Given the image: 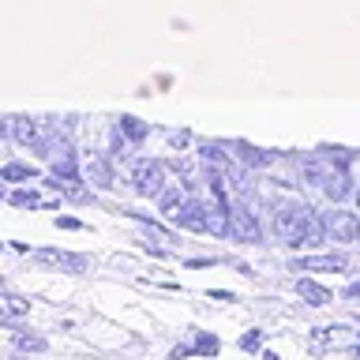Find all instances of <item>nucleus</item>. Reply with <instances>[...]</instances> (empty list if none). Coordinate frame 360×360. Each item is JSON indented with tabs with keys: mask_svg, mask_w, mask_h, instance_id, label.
<instances>
[{
	"mask_svg": "<svg viewBox=\"0 0 360 360\" xmlns=\"http://www.w3.org/2000/svg\"><path fill=\"white\" fill-rule=\"evenodd\" d=\"M274 233L281 244L289 248H308V244H319L326 236V218L315 214V207L300 199H289V202H278L274 207Z\"/></svg>",
	"mask_w": 360,
	"mask_h": 360,
	"instance_id": "nucleus-1",
	"label": "nucleus"
},
{
	"mask_svg": "<svg viewBox=\"0 0 360 360\" xmlns=\"http://www.w3.org/2000/svg\"><path fill=\"white\" fill-rule=\"evenodd\" d=\"M128 180H131V191L143 199H162L165 184V165L158 158H135L131 169H128Z\"/></svg>",
	"mask_w": 360,
	"mask_h": 360,
	"instance_id": "nucleus-2",
	"label": "nucleus"
},
{
	"mask_svg": "<svg viewBox=\"0 0 360 360\" xmlns=\"http://www.w3.org/2000/svg\"><path fill=\"white\" fill-rule=\"evenodd\" d=\"M326 236L342 244H356L360 240V214L356 210H330L326 214Z\"/></svg>",
	"mask_w": 360,
	"mask_h": 360,
	"instance_id": "nucleus-3",
	"label": "nucleus"
},
{
	"mask_svg": "<svg viewBox=\"0 0 360 360\" xmlns=\"http://www.w3.org/2000/svg\"><path fill=\"white\" fill-rule=\"evenodd\" d=\"M19 248V244H15ZM19 252H27L34 263H45V266H56V270H68V274H79V270H86V259L83 255H72V252H56V248H19Z\"/></svg>",
	"mask_w": 360,
	"mask_h": 360,
	"instance_id": "nucleus-4",
	"label": "nucleus"
},
{
	"mask_svg": "<svg viewBox=\"0 0 360 360\" xmlns=\"http://www.w3.org/2000/svg\"><path fill=\"white\" fill-rule=\"evenodd\" d=\"M229 233L236 236V240H244V244H259V236H263L255 214L248 210L244 202H233V207H229Z\"/></svg>",
	"mask_w": 360,
	"mask_h": 360,
	"instance_id": "nucleus-5",
	"label": "nucleus"
},
{
	"mask_svg": "<svg viewBox=\"0 0 360 360\" xmlns=\"http://www.w3.org/2000/svg\"><path fill=\"white\" fill-rule=\"evenodd\" d=\"M83 176H86V184H94L101 191H109L112 184H117V176H112V162L105 154H98V150H86L83 158Z\"/></svg>",
	"mask_w": 360,
	"mask_h": 360,
	"instance_id": "nucleus-6",
	"label": "nucleus"
},
{
	"mask_svg": "<svg viewBox=\"0 0 360 360\" xmlns=\"http://www.w3.org/2000/svg\"><path fill=\"white\" fill-rule=\"evenodd\" d=\"M297 169H300V184H311V188H323V184H326V176L334 173V165L326 162L323 154L300 158V162H297Z\"/></svg>",
	"mask_w": 360,
	"mask_h": 360,
	"instance_id": "nucleus-7",
	"label": "nucleus"
},
{
	"mask_svg": "<svg viewBox=\"0 0 360 360\" xmlns=\"http://www.w3.org/2000/svg\"><path fill=\"white\" fill-rule=\"evenodd\" d=\"M225 146L233 150L236 165H248V169H266L270 162H274V154H270V150H259V146L244 143V139H233V143H225Z\"/></svg>",
	"mask_w": 360,
	"mask_h": 360,
	"instance_id": "nucleus-8",
	"label": "nucleus"
},
{
	"mask_svg": "<svg viewBox=\"0 0 360 360\" xmlns=\"http://www.w3.org/2000/svg\"><path fill=\"white\" fill-rule=\"evenodd\" d=\"M292 270H349V255L342 252H323V255H304L289 263Z\"/></svg>",
	"mask_w": 360,
	"mask_h": 360,
	"instance_id": "nucleus-9",
	"label": "nucleus"
},
{
	"mask_svg": "<svg viewBox=\"0 0 360 360\" xmlns=\"http://www.w3.org/2000/svg\"><path fill=\"white\" fill-rule=\"evenodd\" d=\"M221 146H225V143H207V139H199V143H195V158H199V162H210V165L225 169V173H233L236 158H233V154H225Z\"/></svg>",
	"mask_w": 360,
	"mask_h": 360,
	"instance_id": "nucleus-10",
	"label": "nucleus"
},
{
	"mask_svg": "<svg viewBox=\"0 0 360 360\" xmlns=\"http://www.w3.org/2000/svg\"><path fill=\"white\" fill-rule=\"evenodd\" d=\"M356 191V184L349 180V173H342V169H334L330 176H326V184H323V195L330 199V202H342V199H349Z\"/></svg>",
	"mask_w": 360,
	"mask_h": 360,
	"instance_id": "nucleus-11",
	"label": "nucleus"
},
{
	"mask_svg": "<svg viewBox=\"0 0 360 360\" xmlns=\"http://www.w3.org/2000/svg\"><path fill=\"white\" fill-rule=\"evenodd\" d=\"M297 297L304 304H311V308H323V304H330V289H323L319 281H311V278H300L297 281Z\"/></svg>",
	"mask_w": 360,
	"mask_h": 360,
	"instance_id": "nucleus-12",
	"label": "nucleus"
},
{
	"mask_svg": "<svg viewBox=\"0 0 360 360\" xmlns=\"http://www.w3.org/2000/svg\"><path fill=\"white\" fill-rule=\"evenodd\" d=\"M41 173L27 162H4V169H0V180H8V184H30V180H38Z\"/></svg>",
	"mask_w": 360,
	"mask_h": 360,
	"instance_id": "nucleus-13",
	"label": "nucleus"
},
{
	"mask_svg": "<svg viewBox=\"0 0 360 360\" xmlns=\"http://www.w3.org/2000/svg\"><path fill=\"white\" fill-rule=\"evenodd\" d=\"M117 128H120L124 135H128L131 143H143L146 135H150V128H146L143 120H135V117H120V120H117Z\"/></svg>",
	"mask_w": 360,
	"mask_h": 360,
	"instance_id": "nucleus-14",
	"label": "nucleus"
},
{
	"mask_svg": "<svg viewBox=\"0 0 360 360\" xmlns=\"http://www.w3.org/2000/svg\"><path fill=\"white\" fill-rule=\"evenodd\" d=\"M8 202L11 207H38V191H8Z\"/></svg>",
	"mask_w": 360,
	"mask_h": 360,
	"instance_id": "nucleus-15",
	"label": "nucleus"
},
{
	"mask_svg": "<svg viewBox=\"0 0 360 360\" xmlns=\"http://www.w3.org/2000/svg\"><path fill=\"white\" fill-rule=\"evenodd\" d=\"M15 345L30 349V353H45V338H38V334H15Z\"/></svg>",
	"mask_w": 360,
	"mask_h": 360,
	"instance_id": "nucleus-16",
	"label": "nucleus"
},
{
	"mask_svg": "<svg viewBox=\"0 0 360 360\" xmlns=\"http://www.w3.org/2000/svg\"><path fill=\"white\" fill-rule=\"evenodd\" d=\"M4 308H8V315H22V311L30 308V304H22L15 292H8V297H4Z\"/></svg>",
	"mask_w": 360,
	"mask_h": 360,
	"instance_id": "nucleus-17",
	"label": "nucleus"
},
{
	"mask_svg": "<svg viewBox=\"0 0 360 360\" xmlns=\"http://www.w3.org/2000/svg\"><path fill=\"white\" fill-rule=\"evenodd\" d=\"M165 139H169V146H191L195 139H191V131H165Z\"/></svg>",
	"mask_w": 360,
	"mask_h": 360,
	"instance_id": "nucleus-18",
	"label": "nucleus"
},
{
	"mask_svg": "<svg viewBox=\"0 0 360 360\" xmlns=\"http://www.w3.org/2000/svg\"><path fill=\"white\" fill-rule=\"evenodd\" d=\"M56 225L60 229H83V221H75V218H56Z\"/></svg>",
	"mask_w": 360,
	"mask_h": 360,
	"instance_id": "nucleus-19",
	"label": "nucleus"
},
{
	"mask_svg": "<svg viewBox=\"0 0 360 360\" xmlns=\"http://www.w3.org/2000/svg\"><path fill=\"white\" fill-rule=\"evenodd\" d=\"M353 202H356V214H360V184H356V191H353Z\"/></svg>",
	"mask_w": 360,
	"mask_h": 360,
	"instance_id": "nucleus-20",
	"label": "nucleus"
},
{
	"mask_svg": "<svg viewBox=\"0 0 360 360\" xmlns=\"http://www.w3.org/2000/svg\"><path fill=\"white\" fill-rule=\"evenodd\" d=\"M360 292V281H353V285H349V297H356Z\"/></svg>",
	"mask_w": 360,
	"mask_h": 360,
	"instance_id": "nucleus-21",
	"label": "nucleus"
}]
</instances>
